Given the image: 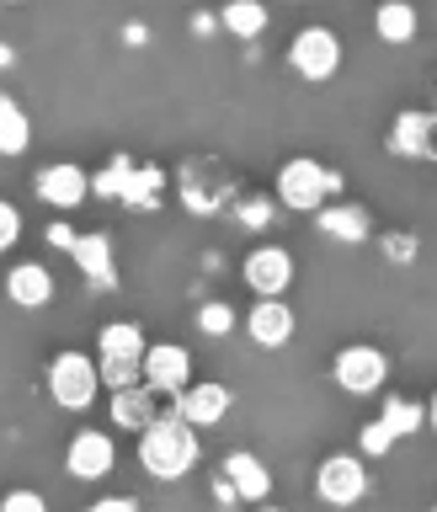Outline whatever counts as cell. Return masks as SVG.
Here are the masks:
<instances>
[{"instance_id": "cell-33", "label": "cell", "mask_w": 437, "mask_h": 512, "mask_svg": "<svg viewBox=\"0 0 437 512\" xmlns=\"http://www.w3.org/2000/svg\"><path fill=\"white\" fill-rule=\"evenodd\" d=\"M384 251H390V262H411V256H416V240H411V235H390V240H384Z\"/></svg>"}, {"instance_id": "cell-8", "label": "cell", "mask_w": 437, "mask_h": 512, "mask_svg": "<svg viewBox=\"0 0 437 512\" xmlns=\"http://www.w3.org/2000/svg\"><path fill=\"white\" fill-rule=\"evenodd\" d=\"M112 464H118V448H112L107 432H75L70 448H64V470H70L75 480H107Z\"/></svg>"}, {"instance_id": "cell-27", "label": "cell", "mask_w": 437, "mask_h": 512, "mask_svg": "<svg viewBox=\"0 0 437 512\" xmlns=\"http://www.w3.org/2000/svg\"><path fill=\"white\" fill-rule=\"evenodd\" d=\"M128 176H134V160H128V155H112V166L91 182V192H102V198H123V192H128Z\"/></svg>"}, {"instance_id": "cell-35", "label": "cell", "mask_w": 437, "mask_h": 512, "mask_svg": "<svg viewBox=\"0 0 437 512\" xmlns=\"http://www.w3.org/2000/svg\"><path fill=\"white\" fill-rule=\"evenodd\" d=\"M48 240H54V246H64V251H70V246H75V230H70V224H54V230H48Z\"/></svg>"}, {"instance_id": "cell-20", "label": "cell", "mask_w": 437, "mask_h": 512, "mask_svg": "<svg viewBox=\"0 0 437 512\" xmlns=\"http://www.w3.org/2000/svg\"><path fill=\"white\" fill-rule=\"evenodd\" d=\"M432 128H437V118H427V112H400L390 144L400 155H427L432 150Z\"/></svg>"}, {"instance_id": "cell-30", "label": "cell", "mask_w": 437, "mask_h": 512, "mask_svg": "<svg viewBox=\"0 0 437 512\" xmlns=\"http://www.w3.org/2000/svg\"><path fill=\"white\" fill-rule=\"evenodd\" d=\"M16 240H22V208L0 198V251H11Z\"/></svg>"}, {"instance_id": "cell-3", "label": "cell", "mask_w": 437, "mask_h": 512, "mask_svg": "<svg viewBox=\"0 0 437 512\" xmlns=\"http://www.w3.org/2000/svg\"><path fill=\"white\" fill-rule=\"evenodd\" d=\"M96 384H102V363H91L86 352H59V358L48 363V395H54L64 411H86L96 400Z\"/></svg>"}, {"instance_id": "cell-24", "label": "cell", "mask_w": 437, "mask_h": 512, "mask_svg": "<svg viewBox=\"0 0 437 512\" xmlns=\"http://www.w3.org/2000/svg\"><path fill=\"white\" fill-rule=\"evenodd\" d=\"M384 422L395 427V438H411L416 427H427V406L422 400H406V395H390L384 400Z\"/></svg>"}, {"instance_id": "cell-16", "label": "cell", "mask_w": 437, "mask_h": 512, "mask_svg": "<svg viewBox=\"0 0 437 512\" xmlns=\"http://www.w3.org/2000/svg\"><path fill=\"white\" fill-rule=\"evenodd\" d=\"M6 294L22 304V310H43L48 299H54V272L38 267V262H22L6 272Z\"/></svg>"}, {"instance_id": "cell-18", "label": "cell", "mask_w": 437, "mask_h": 512, "mask_svg": "<svg viewBox=\"0 0 437 512\" xmlns=\"http://www.w3.org/2000/svg\"><path fill=\"white\" fill-rule=\"evenodd\" d=\"M150 384H128V390H112V427H128V432H144L155 422V406H150Z\"/></svg>"}, {"instance_id": "cell-38", "label": "cell", "mask_w": 437, "mask_h": 512, "mask_svg": "<svg viewBox=\"0 0 437 512\" xmlns=\"http://www.w3.org/2000/svg\"><path fill=\"white\" fill-rule=\"evenodd\" d=\"M432 512H437V507H432Z\"/></svg>"}, {"instance_id": "cell-37", "label": "cell", "mask_w": 437, "mask_h": 512, "mask_svg": "<svg viewBox=\"0 0 437 512\" xmlns=\"http://www.w3.org/2000/svg\"><path fill=\"white\" fill-rule=\"evenodd\" d=\"M256 512H283V507H272V502H256Z\"/></svg>"}, {"instance_id": "cell-22", "label": "cell", "mask_w": 437, "mask_h": 512, "mask_svg": "<svg viewBox=\"0 0 437 512\" xmlns=\"http://www.w3.org/2000/svg\"><path fill=\"white\" fill-rule=\"evenodd\" d=\"M219 22L230 27L235 38L251 43V38H262V32H267V6H262V0H230V6L219 11Z\"/></svg>"}, {"instance_id": "cell-12", "label": "cell", "mask_w": 437, "mask_h": 512, "mask_svg": "<svg viewBox=\"0 0 437 512\" xmlns=\"http://www.w3.org/2000/svg\"><path fill=\"white\" fill-rule=\"evenodd\" d=\"M86 192H91V176L80 171V166H48L43 176H38V198L48 203V208H75V203H86Z\"/></svg>"}, {"instance_id": "cell-21", "label": "cell", "mask_w": 437, "mask_h": 512, "mask_svg": "<svg viewBox=\"0 0 437 512\" xmlns=\"http://www.w3.org/2000/svg\"><path fill=\"white\" fill-rule=\"evenodd\" d=\"M96 347H102V358H144V331L134 320H107Z\"/></svg>"}, {"instance_id": "cell-36", "label": "cell", "mask_w": 437, "mask_h": 512, "mask_svg": "<svg viewBox=\"0 0 437 512\" xmlns=\"http://www.w3.org/2000/svg\"><path fill=\"white\" fill-rule=\"evenodd\" d=\"M427 427L437 432V390H432V400H427Z\"/></svg>"}, {"instance_id": "cell-28", "label": "cell", "mask_w": 437, "mask_h": 512, "mask_svg": "<svg viewBox=\"0 0 437 512\" xmlns=\"http://www.w3.org/2000/svg\"><path fill=\"white\" fill-rule=\"evenodd\" d=\"M358 448H363V459H384V454L395 448V427L384 422V416H379V422H368V427L358 432Z\"/></svg>"}, {"instance_id": "cell-10", "label": "cell", "mask_w": 437, "mask_h": 512, "mask_svg": "<svg viewBox=\"0 0 437 512\" xmlns=\"http://www.w3.org/2000/svg\"><path fill=\"white\" fill-rule=\"evenodd\" d=\"M246 331L256 347H288L294 342V310L283 299H256L246 315Z\"/></svg>"}, {"instance_id": "cell-23", "label": "cell", "mask_w": 437, "mask_h": 512, "mask_svg": "<svg viewBox=\"0 0 437 512\" xmlns=\"http://www.w3.org/2000/svg\"><path fill=\"white\" fill-rule=\"evenodd\" d=\"M32 144V123L27 112L11 102V96H0V155H22Z\"/></svg>"}, {"instance_id": "cell-26", "label": "cell", "mask_w": 437, "mask_h": 512, "mask_svg": "<svg viewBox=\"0 0 437 512\" xmlns=\"http://www.w3.org/2000/svg\"><path fill=\"white\" fill-rule=\"evenodd\" d=\"M155 198H160V171H155V166H134V176H128V192H123V203L150 208Z\"/></svg>"}, {"instance_id": "cell-4", "label": "cell", "mask_w": 437, "mask_h": 512, "mask_svg": "<svg viewBox=\"0 0 437 512\" xmlns=\"http://www.w3.org/2000/svg\"><path fill=\"white\" fill-rule=\"evenodd\" d=\"M288 64L310 80V86H326V80L342 70V38L331 27H304L294 48H288Z\"/></svg>"}, {"instance_id": "cell-11", "label": "cell", "mask_w": 437, "mask_h": 512, "mask_svg": "<svg viewBox=\"0 0 437 512\" xmlns=\"http://www.w3.org/2000/svg\"><path fill=\"white\" fill-rule=\"evenodd\" d=\"M176 400H182V416L192 427H219L224 416H230V406H235L230 384H187Z\"/></svg>"}, {"instance_id": "cell-14", "label": "cell", "mask_w": 437, "mask_h": 512, "mask_svg": "<svg viewBox=\"0 0 437 512\" xmlns=\"http://www.w3.org/2000/svg\"><path fill=\"white\" fill-rule=\"evenodd\" d=\"M224 486H230L235 496H246V502H267V491H272V475H267V464L256 459V454H230L224 459Z\"/></svg>"}, {"instance_id": "cell-17", "label": "cell", "mask_w": 437, "mask_h": 512, "mask_svg": "<svg viewBox=\"0 0 437 512\" xmlns=\"http://www.w3.org/2000/svg\"><path fill=\"white\" fill-rule=\"evenodd\" d=\"M70 256L80 262V272H86L96 288H112V283H118V272H112V240H107V235H75Z\"/></svg>"}, {"instance_id": "cell-34", "label": "cell", "mask_w": 437, "mask_h": 512, "mask_svg": "<svg viewBox=\"0 0 437 512\" xmlns=\"http://www.w3.org/2000/svg\"><path fill=\"white\" fill-rule=\"evenodd\" d=\"M91 512H139L134 496H102V502H91Z\"/></svg>"}, {"instance_id": "cell-5", "label": "cell", "mask_w": 437, "mask_h": 512, "mask_svg": "<svg viewBox=\"0 0 437 512\" xmlns=\"http://www.w3.org/2000/svg\"><path fill=\"white\" fill-rule=\"evenodd\" d=\"M315 496L326 507H358L363 496H368V470H363V459L358 454H331V459H320V470H315Z\"/></svg>"}, {"instance_id": "cell-19", "label": "cell", "mask_w": 437, "mask_h": 512, "mask_svg": "<svg viewBox=\"0 0 437 512\" xmlns=\"http://www.w3.org/2000/svg\"><path fill=\"white\" fill-rule=\"evenodd\" d=\"M416 27H422V22H416V6H411V0H384V6L374 11V32H379V43H411L416 38Z\"/></svg>"}, {"instance_id": "cell-2", "label": "cell", "mask_w": 437, "mask_h": 512, "mask_svg": "<svg viewBox=\"0 0 437 512\" xmlns=\"http://www.w3.org/2000/svg\"><path fill=\"white\" fill-rule=\"evenodd\" d=\"M342 187V176L326 171L320 160L310 155H294L288 166L278 171V203L283 208H299V214H315V208H326V198Z\"/></svg>"}, {"instance_id": "cell-7", "label": "cell", "mask_w": 437, "mask_h": 512, "mask_svg": "<svg viewBox=\"0 0 437 512\" xmlns=\"http://www.w3.org/2000/svg\"><path fill=\"white\" fill-rule=\"evenodd\" d=\"M144 384H150L155 395H182L192 384V358L182 342H155L144 347Z\"/></svg>"}, {"instance_id": "cell-32", "label": "cell", "mask_w": 437, "mask_h": 512, "mask_svg": "<svg viewBox=\"0 0 437 512\" xmlns=\"http://www.w3.org/2000/svg\"><path fill=\"white\" fill-rule=\"evenodd\" d=\"M240 219H246L251 230H262V224L272 219V203L267 198H246V203H240Z\"/></svg>"}, {"instance_id": "cell-9", "label": "cell", "mask_w": 437, "mask_h": 512, "mask_svg": "<svg viewBox=\"0 0 437 512\" xmlns=\"http://www.w3.org/2000/svg\"><path fill=\"white\" fill-rule=\"evenodd\" d=\"M288 283H294V256H288L283 246H256L246 256V288L262 299H283Z\"/></svg>"}, {"instance_id": "cell-29", "label": "cell", "mask_w": 437, "mask_h": 512, "mask_svg": "<svg viewBox=\"0 0 437 512\" xmlns=\"http://www.w3.org/2000/svg\"><path fill=\"white\" fill-rule=\"evenodd\" d=\"M198 331L203 336H230L235 331V310L224 299H208L203 310H198Z\"/></svg>"}, {"instance_id": "cell-6", "label": "cell", "mask_w": 437, "mask_h": 512, "mask_svg": "<svg viewBox=\"0 0 437 512\" xmlns=\"http://www.w3.org/2000/svg\"><path fill=\"white\" fill-rule=\"evenodd\" d=\"M331 374L347 395H379L384 379H390V358H384L379 347H368V342H352V347L336 352Z\"/></svg>"}, {"instance_id": "cell-25", "label": "cell", "mask_w": 437, "mask_h": 512, "mask_svg": "<svg viewBox=\"0 0 437 512\" xmlns=\"http://www.w3.org/2000/svg\"><path fill=\"white\" fill-rule=\"evenodd\" d=\"M102 384H107V390L144 384V358H102Z\"/></svg>"}, {"instance_id": "cell-13", "label": "cell", "mask_w": 437, "mask_h": 512, "mask_svg": "<svg viewBox=\"0 0 437 512\" xmlns=\"http://www.w3.org/2000/svg\"><path fill=\"white\" fill-rule=\"evenodd\" d=\"M182 192H187V203L198 208V214H214V208L230 198V176H224L219 166H192L187 160V171H182Z\"/></svg>"}, {"instance_id": "cell-31", "label": "cell", "mask_w": 437, "mask_h": 512, "mask_svg": "<svg viewBox=\"0 0 437 512\" xmlns=\"http://www.w3.org/2000/svg\"><path fill=\"white\" fill-rule=\"evenodd\" d=\"M0 512H48V502L38 491H6V502H0Z\"/></svg>"}, {"instance_id": "cell-1", "label": "cell", "mask_w": 437, "mask_h": 512, "mask_svg": "<svg viewBox=\"0 0 437 512\" xmlns=\"http://www.w3.org/2000/svg\"><path fill=\"white\" fill-rule=\"evenodd\" d=\"M198 432H192L187 416H155L150 427L139 432V464L144 475L155 480H182L192 464H198Z\"/></svg>"}, {"instance_id": "cell-15", "label": "cell", "mask_w": 437, "mask_h": 512, "mask_svg": "<svg viewBox=\"0 0 437 512\" xmlns=\"http://www.w3.org/2000/svg\"><path fill=\"white\" fill-rule=\"evenodd\" d=\"M315 224H320V235H331V240H347V246H363L368 240V208H358V203H326L315 214Z\"/></svg>"}]
</instances>
